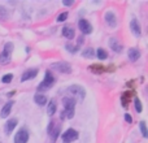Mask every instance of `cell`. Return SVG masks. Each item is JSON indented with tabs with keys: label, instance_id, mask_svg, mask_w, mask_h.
Returning <instances> with one entry per match:
<instances>
[{
	"label": "cell",
	"instance_id": "20",
	"mask_svg": "<svg viewBox=\"0 0 148 143\" xmlns=\"http://www.w3.org/2000/svg\"><path fill=\"white\" fill-rule=\"evenodd\" d=\"M96 56H97V59H100V60H105L108 57V54H107V51L105 50H103V48H97L96 51Z\"/></svg>",
	"mask_w": 148,
	"mask_h": 143
},
{
	"label": "cell",
	"instance_id": "10",
	"mask_svg": "<svg viewBox=\"0 0 148 143\" xmlns=\"http://www.w3.org/2000/svg\"><path fill=\"white\" fill-rule=\"evenodd\" d=\"M130 30H131V33H133L135 36H140L142 28H140V23L138 22V20H136V18H133V20L130 21Z\"/></svg>",
	"mask_w": 148,
	"mask_h": 143
},
{
	"label": "cell",
	"instance_id": "2",
	"mask_svg": "<svg viewBox=\"0 0 148 143\" xmlns=\"http://www.w3.org/2000/svg\"><path fill=\"white\" fill-rule=\"evenodd\" d=\"M12 52H13V43L8 42L7 44L4 46V50L0 54V64L5 65L10 61V57H12Z\"/></svg>",
	"mask_w": 148,
	"mask_h": 143
},
{
	"label": "cell",
	"instance_id": "28",
	"mask_svg": "<svg viewBox=\"0 0 148 143\" xmlns=\"http://www.w3.org/2000/svg\"><path fill=\"white\" fill-rule=\"evenodd\" d=\"M125 121H127L129 124L133 122V118H131V116L129 115V113H126V115H125Z\"/></svg>",
	"mask_w": 148,
	"mask_h": 143
},
{
	"label": "cell",
	"instance_id": "26",
	"mask_svg": "<svg viewBox=\"0 0 148 143\" xmlns=\"http://www.w3.org/2000/svg\"><path fill=\"white\" fill-rule=\"evenodd\" d=\"M12 79H13V76H12V74H7V76H4V77L1 78V82H3V83H9Z\"/></svg>",
	"mask_w": 148,
	"mask_h": 143
},
{
	"label": "cell",
	"instance_id": "12",
	"mask_svg": "<svg viewBox=\"0 0 148 143\" xmlns=\"http://www.w3.org/2000/svg\"><path fill=\"white\" fill-rule=\"evenodd\" d=\"M12 107H13V102H8L7 104H4V107H3L1 111H0V117H1V118H7L8 116L10 115Z\"/></svg>",
	"mask_w": 148,
	"mask_h": 143
},
{
	"label": "cell",
	"instance_id": "31",
	"mask_svg": "<svg viewBox=\"0 0 148 143\" xmlns=\"http://www.w3.org/2000/svg\"><path fill=\"white\" fill-rule=\"evenodd\" d=\"M0 143H1V142H0Z\"/></svg>",
	"mask_w": 148,
	"mask_h": 143
},
{
	"label": "cell",
	"instance_id": "13",
	"mask_svg": "<svg viewBox=\"0 0 148 143\" xmlns=\"http://www.w3.org/2000/svg\"><path fill=\"white\" fill-rule=\"evenodd\" d=\"M38 74V69H29L26 70L25 73L21 76V82H25V81H29V79L34 78V77Z\"/></svg>",
	"mask_w": 148,
	"mask_h": 143
},
{
	"label": "cell",
	"instance_id": "24",
	"mask_svg": "<svg viewBox=\"0 0 148 143\" xmlns=\"http://www.w3.org/2000/svg\"><path fill=\"white\" fill-rule=\"evenodd\" d=\"M134 104H135V109H136V112L140 113L143 108H142V103H140V100H139L138 98H135V99H134Z\"/></svg>",
	"mask_w": 148,
	"mask_h": 143
},
{
	"label": "cell",
	"instance_id": "15",
	"mask_svg": "<svg viewBox=\"0 0 148 143\" xmlns=\"http://www.w3.org/2000/svg\"><path fill=\"white\" fill-rule=\"evenodd\" d=\"M127 55H129L130 61H136V60L140 57V51H139L138 48H130L127 52Z\"/></svg>",
	"mask_w": 148,
	"mask_h": 143
},
{
	"label": "cell",
	"instance_id": "5",
	"mask_svg": "<svg viewBox=\"0 0 148 143\" xmlns=\"http://www.w3.org/2000/svg\"><path fill=\"white\" fill-rule=\"evenodd\" d=\"M51 69L59 72V73H64V74L72 73V67H70L68 63H64V61H59V63L51 64Z\"/></svg>",
	"mask_w": 148,
	"mask_h": 143
},
{
	"label": "cell",
	"instance_id": "30",
	"mask_svg": "<svg viewBox=\"0 0 148 143\" xmlns=\"http://www.w3.org/2000/svg\"><path fill=\"white\" fill-rule=\"evenodd\" d=\"M52 128H53V122H49V125H48V133L51 134V131H52Z\"/></svg>",
	"mask_w": 148,
	"mask_h": 143
},
{
	"label": "cell",
	"instance_id": "4",
	"mask_svg": "<svg viewBox=\"0 0 148 143\" xmlns=\"http://www.w3.org/2000/svg\"><path fill=\"white\" fill-rule=\"evenodd\" d=\"M68 91H69L72 95H74V96L78 98L79 102H83L84 96H86V90H84L82 86H79V85H72V86L68 89Z\"/></svg>",
	"mask_w": 148,
	"mask_h": 143
},
{
	"label": "cell",
	"instance_id": "27",
	"mask_svg": "<svg viewBox=\"0 0 148 143\" xmlns=\"http://www.w3.org/2000/svg\"><path fill=\"white\" fill-rule=\"evenodd\" d=\"M66 18H68V12H62L61 14L57 17V22H64Z\"/></svg>",
	"mask_w": 148,
	"mask_h": 143
},
{
	"label": "cell",
	"instance_id": "11",
	"mask_svg": "<svg viewBox=\"0 0 148 143\" xmlns=\"http://www.w3.org/2000/svg\"><path fill=\"white\" fill-rule=\"evenodd\" d=\"M17 126V118H10V120L7 121V124L4 125V130H5V134L9 135L10 133L13 131V129Z\"/></svg>",
	"mask_w": 148,
	"mask_h": 143
},
{
	"label": "cell",
	"instance_id": "19",
	"mask_svg": "<svg viewBox=\"0 0 148 143\" xmlns=\"http://www.w3.org/2000/svg\"><path fill=\"white\" fill-rule=\"evenodd\" d=\"M62 35L68 39H73L74 38V30L72 28H69V26H65V28L62 29Z\"/></svg>",
	"mask_w": 148,
	"mask_h": 143
},
{
	"label": "cell",
	"instance_id": "16",
	"mask_svg": "<svg viewBox=\"0 0 148 143\" xmlns=\"http://www.w3.org/2000/svg\"><path fill=\"white\" fill-rule=\"evenodd\" d=\"M34 102L42 107V105H44L47 103V96L46 95H43V94H36L35 96H34Z\"/></svg>",
	"mask_w": 148,
	"mask_h": 143
},
{
	"label": "cell",
	"instance_id": "1",
	"mask_svg": "<svg viewBox=\"0 0 148 143\" xmlns=\"http://www.w3.org/2000/svg\"><path fill=\"white\" fill-rule=\"evenodd\" d=\"M55 83V77L52 76L51 72H46V76H44V79L40 82V85L38 86V91H47L49 90Z\"/></svg>",
	"mask_w": 148,
	"mask_h": 143
},
{
	"label": "cell",
	"instance_id": "14",
	"mask_svg": "<svg viewBox=\"0 0 148 143\" xmlns=\"http://www.w3.org/2000/svg\"><path fill=\"white\" fill-rule=\"evenodd\" d=\"M109 46L114 52H121L122 51V46H121V43L116 38H110L109 39Z\"/></svg>",
	"mask_w": 148,
	"mask_h": 143
},
{
	"label": "cell",
	"instance_id": "25",
	"mask_svg": "<svg viewBox=\"0 0 148 143\" xmlns=\"http://www.w3.org/2000/svg\"><path fill=\"white\" fill-rule=\"evenodd\" d=\"M0 18H1V20H7V18H8L7 9H5L4 7H1V5H0Z\"/></svg>",
	"mask_w": 148,
	"mask_h": 143
},
{
	"label": "cell",
	"instance_id": "3",
	"mask_svg": "<svg viewBox=\"0 0 148 143\" xmlns=\"http://www.w3.org/2000/svg\"><path fill=\"white\" fill-rule=\"evenodd\" d=\"M62 104H64V112L68 118H73L74 116V108H75V102L72 98H64L62 99Z\"/></svg>",
	"mask_w": 148,
	"mask_h": 143
},
{
	"label": "cell",
	"instance_id": "17",
	"mask_svg": "<svg viewBox=\"0 0 148 143\" xmlns=\"http://www.w3.org/2000/svg\"><path fill=\"white\" fill-rule=\"evenodd\" d=\"M57 109V105H56V100L55 99H51L49 100V104H48V108H47V112H48L49 116H53L55 112Z\"/></svg>",
	"mask_w": 148,
	"mask_h": 143
},
{
	"label": "cell",
	"instance_id": "18",
	"mask_svg": "<svg viewBox=\"0 0 148 143\" xmlns=\"http://www.w3.org/2000/svg\"><path fill=\"white\" fill-rule=\"evenodd\" d=\"M82 56L86 57V59H94V57L96 56V52H95L94 48H86L82 52Z\"/></svg>",
	"mask_w": 148,
	"mask_h": 143
},
{
	"label": "cell",
	"instance_id": "23",
	"mask_svg": "<svg viewBox=\"0 0 148 143\" xmlns=\"http://www.w3.org/2000/svg\"><path fill=\"white\" fill-rule=\"evenodd\" d=\"M65 48H66L70 54H75V52L78 51V46H73V44H70V43H68L66 46H65Z\"/></svg>",
	"mask_w": 148,
	"mask_h": 143
},
{
	"label": "cell",
	"instance_id": "6",
	"mask_svg": "<svg viewBox=\"0 0 148 143\" xmlns=\"http://www.w3.org/2000/svg\"><path fill=\"white\" fill-rule=\"evenodd\" d=\"M78 138V131L74 130V129H68L64 134H62V139H64V143H70L74 142Z\"/></svg>",
	"mask_w": 148,
	"mask_h": 143
},
{
	"label": "cell",
	"instance_id": "8",
	"mask_svg": "<svg viewBox=\"0 0 148 143\" xmlns=\"http://www.w3.org/2000/svg\"><path fill=\"white\" fill-rule=\"evenodd\" d=\"M104 18H105V22L110 26V28H116L117 26V16L112 12V10H108L107 13L104 14Z\"/></svg>",
	"mask_w": 148,
	"mask_h": 143
},
{
	"label": "cell",
	"instance_id": "21",
	"mask_svg": "<svg viewBox=\"0 0 148 143\" xmlns=\"http://www.w3.org/2000/svg\"><path fill=\"white\" fill-rule=\"evenodd\" d=\"M139 128H140L142 135H143L144 138H147V137H148V131H147V126H146V122H144V121H142V122L139 124Z\"/></svg>",
	"mask_w": 148,
	"mask_h": 143
},
{
	"label": "cell",
	"instance_id": "29",
	"mask_svg": "<svg viewBox=\"0 0 148 143\" xmlns=\"http://www.w3.org/2000/svg\"><path fill=\"white\" fill-rule=\"evenodd\" d=\"M62 4H64L65 7H70V5L74 4V1H72V0H68V1H65V0H64V1H62Z\"/></svg>",
	"mask_w": 148,
	"mask_h": 143
},
{
	"label": "cell",
	"instance_id": "9",
	"mask_svg": "<svg viewBox=\"0 0 148 143\" xmlns=\"http://www.w3.org/2000/svg\"><path fill=\"white\" fill-rule=\"evenodd\" d=\"M78 28H79V30H81L83 34H91V33H92V26H91V23H90L87 20H83V18H82V20H79Z\"/></svg>",
	"mask_w": 148,
	"mask_h": 143
},
{
	"label": "cell",
	"instance_id": "22",
	"mask_svg": "<svg viewBox=\"0 0 148 143\" xmlns=\"http://www.w3.org/2000/svg\"><path fill=\"white\" fill-rule=\"evenodd\" d=\"M59 134H60V126L57 125L56 129H55L53 131H51V139H52V142H56V139H57V137H59Z\"/></svg>",
	"mask_w": 148,
	"mask_h": 143
},
{
	"label": "cell",
	"instance_id": "7",
	"mask_svg": "<svg viewBox=\"0 0 148 143\" xmlns=\"http://www.w3.org/2000/svg\"><path fill=\"white\" fill-rule=\"evenodd\" d=\"M29 141V133L26 129H21L16 133L14 135V143H27Z\"/></svg>",
	"mask_w": 148,
	"mask_h": 143
}]
</instances>
